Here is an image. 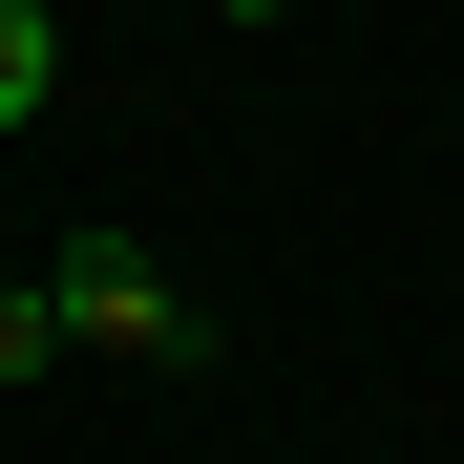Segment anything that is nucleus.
<instances>
[{
  "label": "nucleus",
  "instance_id": "obj_1",
  "mask_svg": "<svg viewBox=\"0 0 464 464\" xmlns=\"http://www.w3.org/2000/svg\"><path fill=\"white\" fill-rule=\"evenodd\" d=\"M43 295H63V338H106V359H211V295H169V254H148V232H85Z\"/></svg>",
  "mask_w": 464,
  "mask_h": 464
},
{
  "label": "nucleus",
  "instance_id": "obj_2",
  "mask_svg": "<svg viewBox=\"0 0 464 464\" xmlns=\"http://www.w3.org/2000/svg\"><path fill=\"white\" fill-rule=\"evenodd\" d=\"M43 85H63V22H43V0H0V127H43Z\"/></svg>",
  "mask_w": 464,
  "mask_h": 464
},
{
  "label": "nucleus",
  "instance_id": "obj_3",
  "mask_svg": "<svg viewBox=\"0 0 464 464\" xmlns=\"http://www.w3.org/2000/svg\"><path fill=\"white\" fill-rule=\"evenodd\" d=\"M43 359H63V295H43V275H0V401H22Z\"/></svg>",
  "mask_w": 464,
  "mask_h": 464
}]
</instances>
